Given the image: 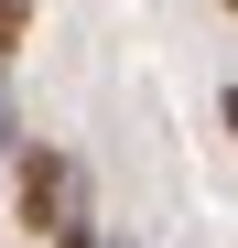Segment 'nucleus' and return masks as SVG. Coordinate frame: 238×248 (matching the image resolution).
I'll return each instance as SVG.
<instances>
[{
    "instance_id": "1",
    "label": "nucleus",
    "mask_w": 238,
    "mask_h": 248,
    "mask_svg": "<svg viewBox=\"0 0 238 248\" xmlns=\"http://www.w3.org/2000/svg\"><path fill=\"white\" fill-rule=\"evenodd\" d=\"M76 216H98L87 162H76L65 140H22V151H11V227L54 237V227H76Z\"/></svg>"
},
{
    "instance_id": "2",
    "label": "nucleus",
    "mask_w": 238,
    "mask_h": 248,
    "mask_svg": "<svg viewBox=\"0 0 238 248\" xmlns=\"http://www.w3.org/2000/svg\"><path fill=\"white\" fill-rule=\"evenodd\" d=\"M22 32H33V0H0V76H11V54H22Z\"/></svg>"
},
{
    "instance_id": "3",
    "label": "nucleus",
    "mask_w": 238,
    "mask_h": 248,
    "mask_svg": "<svg viewBox=\"0 0 238 248\" xmlns=\"http://www.w3.org/2000/svg\"><path fill=\"white\" fill-rule=\"evenodd\" d=\"M22 151V108H11V76H0V162Z\"/></svg>"
},
{
    "instance_id": "4",
    "label": "nucleus",
    "mask_w": 238,
    "mask_h": 248,
    "mask_svg": "<svg viewBox=\"0 0 238 248\" xmlns=\"http://www.w3.org/2000/svg\"><path fill=\"white\" fill-rule=\"evenodd\" d=\"M54 248H108V237H98V216H76V227H54Z\"/></svg>"
},
{
    "instance_id": "5",
    "label": "nucleus",
    "mask_w": 238,
    "mask_h": 248,
    "mask_svg": "<svg viewBox=\"0 0 238 248\" xmlns=\"http://www.w3.org/2000/svg\"><path fill=\"white\" fill-rule=\"evenodd\" d=\"M217 119H227V140H238V87H227V97H217Z\"/></svg>"
},
{
    "instance_id": "6",
    "label": "nucleus",
    "mask_w": 238,
    "mask_h": 248,
    "mask_svg": "<svg viewBox=\"0 0 238 248\" xmlns=\"http://www.w3.org/2000/svg\"><path fill=\"white\" fill-rule=\"evenodd\" d=\"M108 248H130V237H108Z\"/></svg>"
},
{
    "instance_id": "7",
    "label": "nucleus",
    "mask_w": 238,
    "mask_h": 248,
    "mask_svg": "<svg viewBox=\"0 0 238 248\" xmlns=\"http://www.w3.org/2000/svg\"><path fill=\"white\" fill-rule=\"evenodd\" d=\"M227 11H238V0H227Z\"/></svg>"
},
{
    "instance_id": "8",
    "label": "nucleus",
    "mask_w": 238,
    "mask_h": 248,
    "mask_svg": "<svg viewBox=\"0 0 238 248\" xmlns=\"http://www.w3.org/2000/svg\"><path fill=\"white\" fill-rule=\"evenodd\" d=\"M0 248H11V237H0Z\"/></svg>"
}]
</instances>
